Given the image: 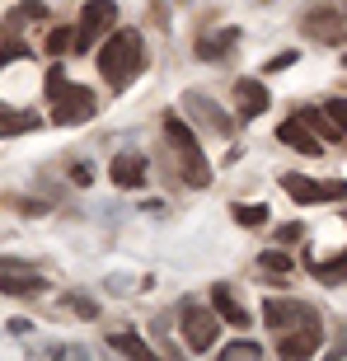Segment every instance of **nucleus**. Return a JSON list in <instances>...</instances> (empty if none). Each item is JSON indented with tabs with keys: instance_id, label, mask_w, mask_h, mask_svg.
Listing matches in <instances>:
<instances>
[{
	"instance_id": "obj_1",
	"label": "nucleus",
	"mask_w": 347,
	"mask_h": 361,
	"mask_svg": "<svg viewBox=\"0 0 347 361\" xmlns=\"http://www.w3.org/2000/svg\"><path fill=\"white\" fill-rule=\"evenodd\" d=\"M94 66H99V75L113 90H127L146 71V42H141V33L136 28H113L104 38V47L94 52Z\"/></svg>"
},
{
	"instance_id": "obj_2",
	"label": "nucleus",
	"mask_w": 347,
	"mask_h": 361,
	"mask_svg": "<svg viewBox=\"0 0 347 361\" xmlns=\"http://www.w3.org/2000/svg\"><path fill=\"white\" fill-rule=\"evenodd\" d=\"M164 141H169V150H174V174H183L188 188L212 183V164H207V155H202V146H197V132H193L178 113H164Z\"/></svg>"
},
{
	"instance_id": "obj_3",
	"label": "nucleus",
	"mask_w": 347,
	"mask_h": 361,
	"mask_svg": "<svg viewBox=\"0 0 347 361\" xmlns=\"http://www.w3.org/2000/svg\"><path fill=\"white\" fill-rule=\"evenodd\" d=\"M178 324H183V343L188 352H212L216 338H221V314H216L212 305H183L178 310Z\"/></svg>"
},
{
	"instance_id": "obj_4",
	"label": "nucleus",
	"mask_w": 347,
	"mask_h": 361,
	"mask_svg": "<svg viewBox=\"0 0 347 361\" xmlns=\"http://www.w3.org/2000/svg\"><path fill=\"white\" fill-rule=\"evenodd\" d=\"M99 113V99L85 85H61V94L52 99V122L56 127H75V122H90Z\"/></svg>"
},
{
	"instance_id": "obj_5",
	"label": "nucleus",
	"mask_w": 347,
	"mask_h": 361,
	"mask_svg": "<svg viewBox=\"0 0 347 361\" xmlns=\"http://www.w3.org/2000/svg\"><path fill=\"white\" fill-rule=\"evenodd\" d=\"M118 28V5L113 0H85L80 24H75V52H90L99 33H113Z\"/></svg>"
},
{
	"instance_id": "obj_6",
	"label": "nucleus",
	"mask_w": 347,
	"mask_h": 361,
	"mask_svg": "<svg viewBox=\"0 0 347 361\" xmlns=\"http://www.w3.org/2000/svg\"><path fill=\"white\" fill-rule=\"evenodd\" d=\"M263 319H267V329L286 334V329H296V324H310V319H315V310L300 305V300H281V295H267V300H263Z\"/></svg>"
},
{
	"instance_id": "obj_7",
	"label": "nucleus",
	"mask_w": 347,
	"mask_h": 361,
	"mask_svg": "<svg viewBox=\"0 0 347 361\" xmlns=\"http://www.w3.org/2000/svg\"><path fill=\"white\" fill-rule=\"evenodd\" d=\"M319 343H324V329L310 319V324H296V329H286V334H281V343H277V352H281L286 361H296V357H315V352H319Z\"/></svg>"
},
{
	"instance_id": "obj_8",
	"label": "nucleus",
	"mask_w": 347,
	"mask_h": 361,
	"mask_svg": "<svg viewBox=\"0 0 347 361\" xmlns=\"http://www.w3.org/2000/svg\"><path fill=\"white\" fill-rule=\"evenodd\" d=\"M277 141H281V146H291V150H300V155H324V141L305 127V118H286L277 127Z\"/></svg>"
},
{
	"instance_id": "obj_9",
	"label": "nucleus",
	"mask_w": 347,
	"mask_h": 361,
	"mask_svg": "<svg viewBox=\"0 0 347 361\" xmlns=\"http://www.w3.org/2000/svg\"><path fill=\"white\" fill-rule=\"evenodd\" d=\"M188 113H193V118H197L202 127H212L216 136H230V132H235V122H230V113H221L216 104H207V94H197V90L188 94Z\"/></svg>"
},
{
	"instance_id": "obj_10",
	"label": "nucleus",
	"mask_w": 347,
	"mask_h": 361,
	"mask_svg": "<svg viewBox=\"0 0 347 361\" xmlns=\"http://www.w3.org/2000/svg\"><path fill=\"white\" fill-rule=\"evenodd\" d=\"M212 310L221 314V324H230V329H249V324H254V314L230 295V286H212Z\"/></svg>"
},
{
	"instance_id": "obj_11",
	"label": "nucleus",
	"mask_w": 347,
	"mask_h": 361,
	"mask_svg": "<svg viewBox=\"0 0 347 361\" xmlns=\"http://www.w3.org/2000/svg\"><path fill=\"white\" fill-rule=\"evenodd\" d=\"M235 104H240V118H258L267 113L272 94L263 90V80H235Z\"/></svg>"
},
{
	"instance_id": "obj_12",
	"label": "nucleus",
	"mask_w": 347,
	"mask_h": 361,
	"mask_svg": "<svg viewBox=\"0 0 347 361\" xmlns=\"http://www.w3.org/2000/svg\"><path fill=\"white\" fill-rule=\"evenodd\" d=\"M108 174H113V183H118V188H141V183H146V160L132 155V150H122V155H113Z\"/></svg>"
},
{
	"instance_id": "obj_13",
	"label": "nucleus",
	"mask_w": 347,
	"mask_h": 361,
	"mask_svg": "<svg viewBox=\"0 0 347 361\" xmlns=\"http://www.w3.org/2000/svg\"><path fill=\"white\" fill-rule=\"evenodd\" d=\"M281 188H286V197H291L296 207L324 202V183H315V178H305V174H281Z\"/></svg>"
},
{
	"instance_id": "obj_14",
	"label": "nucleus",
	"mask_w": 347,
	"mask_h": 361,
	"mask_svg": "<svg viewBox=\"0 0 347 361\" xmlns=\"http://www.w3.org/2000/svg\"><path fill=\"white\" fill-rule=\"evenodd\" d=\"M305 33H310V38H319V42H338V38H343V24H338L334 10H310L305 14Z\"/></svg>"
},
{
	"instance_id": "obj_15",
	"label": "nucleus",
	"mask_w": 347,
	"mask_h": 361,
	"mask_svg": "<svg viewBox=\"0 0 347 361\" xmlns=\"http://www.w3.org/2000/svg\"><path fill=\"white\" fill-rule=\"evenodd\" d=\"M235 38H240L235 28H221L216 38H212V33H202V38H197V56H202V61H221V56L235 47Z\"/></svg>"
},
{
	"instance_id": "obj_16",
	"label": "nucleus",
	"mask_w": 347,
	"mask_h": 361,
	"mask_svg": "<svg viewBox=\"0 0 347 361\" xmlns=\"http://www.w3.org/2000/svg\"><path fill=\"white\" fill-rule=\"evenodd\" d=\"M0 291L5 295H42L47 281H42L38 272H24V277H19V272H5V277H0Z\"/></svg>"
},
{
	"instance_id": "obj_17",
	"label": "nucleus",
	"mask_w": 347,
	"mask_h": 361,
	"mask_svg": "<svg viewBox=\"0 0 347 361\" xmlns=\"http://www.w3.org/2000/svg\"><path fill=\"white\" fill-rule=\"evenodd\" d=\"M38 118L28 113V108H10V113H0V136H19V132H33Z\"/></svg>"
},
{
	"instance_id": "obj_18",
	"label": "nucleus",
	"mask_w": 347,
	"mask_h": 361,
	"mask_svg": "<svg viewBox=\"0 0 347 361\" xmlns=\"http://www.w3.org/2000/svg\"><path fill=\"white\" fill-rule=\"evenodd\" d=\"M108 348L127 352V357H150V343L141 334H108Z\"/></svg>"
},
{
	"instance_id": "obj_19",
	"label": "nucleus",
	"mask_w": 347,
	"mask_h": 361,
	"mask_svg": "<svg viewBox=\"0 0 347 361\" xmlns=\"http://www.w3.org/2000/svg\"><path fill=\"white\" fill-rule=\"evenodd\" d=\"M71 47H75V28L61 24V28H52V33H47V56H52V61H61Z\"/></svg>"
},
{
	"instance_id": "obj_20",
	"label": "nucleus",
	"mask_w": 347,
	"mask_h": 361,
	"mask_svg": "<svg viewBox=\"0 0 347 361\" xmlns=\"http://www.w3.org/2000/svg\"><path fill=\"white\" fill-rule=\"evenodd\" d=\"M300 118H305V127L315 136H324V141H338V136H343V132H338V122L329 118V113H315V108H310V113H300Z\"/></svg>"
},
{
	"instance_id": "obj_21",
	"label": "nucleus",
	"mask_w": 347,
	"mask_h": 361,
	"mask_svg": "<svg viewBox=\"0 0 347 361\" xmlns=\"http://www.w3.org/2000/svg\"><path fill=\"white\" fill-rule=\"evenodd\" d=\"M315 277H319L324 286H334V281H347V249L334 258V263H315Z\"/></svg>"
},
{
	"instance_id": "obj_22",
	"label": "nucleus",
	"mask_w": 347,
	"mask_h": 361,
	"mask_svg": "<svg viewBox=\"0 0 347 361\" xmlns=\"http://www.w3.org/2000/svg\"><path fill=\"white\" fill-rule=\"evenodd\" d=\"M230 212H235V221H240V226H254V230L267 221V207H263V202H254V207H249V202H235Z\"/></svg>"
},
{
	"instance_id": "obj_23",
	"label": "nucleus",
	"mask_w": 347,
	"mask_h": 361,
	"mask_svg": "<svg viewBox=\"0 0 347 361\" xmlns=\"http://www.w3.org/2000/svg\"><path fill=\"white\" fill-rule=\"evenodd\" d=\"M221 357H226V361H244V357H249V361H258V357H263V348H258L254 338H240V343L221 348Z\"/></svg>"
},
{
	"instance_id": "obj_24",
	"label": "nucleus",
	"mask_w": 347,
	"mask_h": 361,
	"mask_svg": "<svg viewBox=\"0 0 347 361\" xmlns=\"http://www.w3.org/2000/svg\"><path fill=\"white\" fill-rule=\"evenodd\" d=\"M258 268H263V272H291V268H296V258L286 254V249H267V254L258 258Z\"/></svg>"
},
{
	"instance_id": "obj_25",
	"label": "nucleus",
	"mask_w": 347,
	"mask_h": 361,
	"mask_svg": "<svg viewBox=\"0 0 347 361\" xmlns=\"http://www.w3.org/2000/svg\"><path fill=\"white\" fill-rule=\"evenodd\" d=\"M324 113H329V118L338 122V132L347 136V99H343V94H334V99H324Z\"/></svg>"
},
{
	"instance_id": "obj_26",
	"label": "nucleus",
	"mask_w": 347,
	"mask_h": 361,
	"mask_svg": "<svg viewBox=\"0 0 347 361\" xmlns=\"http://www.w3.org/2000/svg\"><path fill=\"white\" fill-rule=\"evenodd\" d=\"M10 19H47V5H38V0H24V5H19Z\"/></svg>"
},
{
	"instance_id": "obj_27",
	"label": "nucleus",
	"mask_w": 347,
	"mask_h": 361,
	"mask_svg": "<svg viewBox=\"0 0 347 361\" xmlns=\"http://www.w3.org/2000/svg\"><path fill=\"white\" fill-rule=\"evenodd\" d=\"M66 305L75 310V314H85V319H94V314H99V305H94L90 295H66Z\"/></svg>"
},
{
	"instance_id": "obj_28",
	"label": "nucleus",
	"mask_w": 347,
	"mask_h": 361,
	"mask_svg": "<svg viewBox=\"0 0 347 361\" xmlns=\"http://www.w3.org/2000/svg\"><path fill=\"white\" fill-rule=\"evenodd\" d=\"M61 85H66V71H61V61H52V71H47V99H56Z\"/></svg>"
},
{
	"instance_id": "obj_29",
	"label": "nucleus",
	"mask_w": 347,
	"mask_h": 361,
	"mask_svg": "<svg viewBox=\"0 0 347 361\" xmlns=\"http://www.w3.org/2000/svg\"><path fill=\"white\" fill-rule=\"evenodd\" d=\"M296 61H300L296 52H277L272 61H267V71H286V66H296Z\"/></svg>"
},
{
	"instance_id": "obj_30",
	"label": "nucleus",
	"mask_w": 347,
	"mask_h": 361,
	"mask_svg": "<svg viewBox=\"0 0 347 361\" xmlns=\"http://www.w3.org/2000/svg\"><path fill=\"white\" fill-rule=\"evenodd\" d=\"M90 178H94V174H90V164H71V183H80V188H85Z\"/></svg>"
},
{
	"instance_id": "obj_31",
	"label": "nucleus",
	"mask_w": 347,
	"mask_h": 361,
	"mask_svg": "<svg viewBox=\"0 0 347 361\" xmlns=\"http://www.w3.org/2000/svg\"><path fill=\"white\" fill-rule=\"evenodd\" d=\"M343 66H347V52H343Z\"/></svg>"
}]
</instances>
